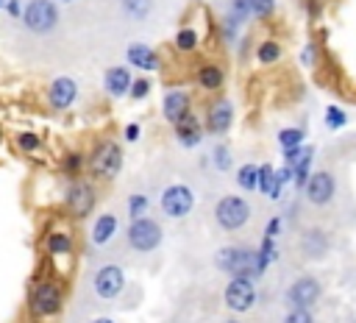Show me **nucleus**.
Here are the masks:
<instances>
[{
  "mask_svg": "<svg viewBox=\"0 0 356 323\" xmlns=\"http://www.w3.org/2000/svg\"><path fill=\"white\" fill-rule=\"evenodd\" d=\"M0 8H6V0H0Z\"/></svg>",
  "mask_w": 356,
  "mask_h": 323,
  "instance_id": "49",
  "label": "nucleus"
},
{
  "mask_svg": "<svg viewBox=\"0 0 356 323\" xmlns=\"http://www.w3.org/2000/svg\"><path fill=\"white\" fill-rule=\"evenodd\" d=\"M303 142H306V131L298 128V125H289V128H281V131H278V148H281V150L300 148Z\"/></svg>",
  "mask_w": 356,
  "mask_h": 323,
  "instance_id": "30",
  "label": "nucleus"
},
{
  "mask_svg": "<svg viewBox=\"0 0 356 323\" xmlns=\"http://www.w3.org/2000/svg\"><path fill=\"white\" fill-rule=\"evenodd\" d=\"M122 139L128 142V145H136L139 139H142V123H125V128H122Z\"/></svg>",
  "mask_w": 356,
  "mask_h": 323,
  "instance_id": "40",
  "label": "nucleus"
},
{
  "mask_svg": "<svg viewBox=\"0 0 356 323\" xmlns=\"http://www.w3.org/2000/svg\"><path fill=\"white\" fill-rule=\"evenodd\" d=\"M147 209H150V198H147L145 192H131V195H128V200H125V212H128L131 220L145 217Z\"/></svg>",
  "mask_w": 356,
  "mask_h": 323,
  "instance_id": "32",
  "label": "nucleus"
},
{
  "mask_svg": "<svg viewBox=\"0 0 356 323\" xmlns=\"http://www.w3.org/2000/svg\"><path fill=\"white\" fill-rule=\"evenodd\" d=\"M273 178H275V167H273V164H259V181H256V192L270 195V189H273Z\"/></svg>",
  "mask_w": 356,
  "mask_h": 323,
  "instance_id": "38",
  "label": "nucleus"
},
{
  "mask_svg": "<svg viewBox=\"0 0 356 323\" xmlns=\"http://www.w3.org/2000/svg\"><path fill=\"white\" fill-rule=\"evenodd\" d=\"M248 220H250V203L242 195H222L214 203V223H217V228L234 234V231L245 228Z\"/></svg>",
  "mask_w": 356,
  "mask_h": 323,
  "instance_id": "5",
  "label": "nucleus"
},
{
  "mask_svg": "<svg viewBox=\"0 0 356 323\" xmlns=\"http://www.w3.org/2000/svg\"><path fill=\"white\" fill-rule=\"evenodd\" d=\"M195 3H203V0H195Z\"/></svg>",
  "mask_w": 356,
  "mask_h": 323,
  "instance_id": "50",
  "label": "nucleus"
},
{
  "mask_svg": "<svg viewBox=\"0 0 356 323\" xmlns=\"http://www.w3.org/2000/svg\"><path fill=\"white\" fill-rule=\"evenodd\" d=\"M92 290L100 301H114L122 290H125V270L120 265H103L95 270L92 278Z\"/></svg>",
  "mask_w": 356,
  "mask_h": 323,
  "instance_id": "12",
  "label": "nucleus"
},
{
  "mask_svg": "<svg viewBox=\"0 0 356 323\" xmlns=\"http://www.w3.org/2000/svg\"><path fill=\"white\" fill-rule=\"evenodd\" d=\"M222 301L231 312L242 315V312H250L253 304H256V284L253 278H245V276H234L228 278L225 290H222Z\"/></svg>",
  "mask_w": 356,
  "mask_h": 323,
  "instance_id": "10",
  "label": "nucleus"
},
{
  "mask_svg": "<svg viewBox=\"0 0 356 323\" xmlns=\"http://www.w3.org/2000/svg\"><path fill=\"white\" fill-rule=\"evenodd\" d=\"M14 145H17V150L19 153H39L42 150V136L36 134V131H17L14 134Z\"/></svg>",
  "mask_w": 356,
  "mask_h": 323,
  "instance_id": "29",
  "label": "nucleus"
},
{
  "mask_svg": "<svg viewBox=\"0 0 356 323\" xmlns=\"http://www.w3.org/2000/svg\"><path fill=\"white\" fill-rule=\"evenodd\" d=\"M231 125H234V103L228 97H217L203 114V128L211 136H225Z\"/></svg>",
  "mask_w": 356,
  "mask_h": 323,
  "instance_id": "13",
  "label": "nucleus"
},
{
  "mask_svg": "<svg viewBox=\"0 0 356 323\" xmlns=\"http://www.w3.org/2000/svg\"><path fill=\"white\" fill-rule=\"evenodd\" d=\"M314 61H317V47H314V42H306L303 50H300V64L303 67H314Z\"/></svg>",
  "mask_w": 356,
  "mask_h": 323,
  "instance_id": "42",
  "label": "nucleus"
},
{
  "mask_svg": "<svg viewBox=\"0 0 356 323\" xmlns=\"http://www.w3.org/2000/svg\"><path fill=\"white\" fill-rule=\"evenodd\" d=\"M214 267L220 273H225L228 278L234 276H245V278H261L259 265H256V248L250 245H222L214 253Z\"/></svg>",
  "mask_w": 356,
  "mask_h": 323,
  "instance_id": "1",
  "label": "nucleus"
},
{
  "mask_svg": "<svg viewBox=\"0 0 356 323\" xmlns=\"http://www.w3.org/2000/svg\"><path fill=\"white\" fill-rule=\"evenodd\" d=\"M312 159H314V145H303L300 159L295 164H289L292 167V187L295 189H303L306 187V181L312 175Z\"/></svg>",
  "mask_w": 356,
  "mask_h": 323,
  "instance_id": "23",
  "label": "nucleus"
},
{
  "mask_svg": "<svg viewBox=\"0 0 356 323\" xmlns=\"http://www.w3.org/2000/svg\"><path fill=\"white\" fill-rule=\"evenodd\" d=\"M222 323H242V320H239V317H225Z\"/></svg>",
  "mask_w": 356,
  "mask_h": 323,
  "instance_id": "46",
  "label": "nucleus"
},
{
  "mask_svg": "<svg viewBox=\"0 0 356 323\" xmlns=\"http://www.w3.org/2000/svg\"><path fill=\"white\" fill-rule=\"evenodd\" d=\"M320 295H323V284L317 281V276H309L306 273V276H298L286 287L284 301H286L289 309H312L320 301Z\"/></svg>",
  "mask_w": 356,
  "mask_h": 323,
  "instance_id": "9",
  "label": "nucleus"
},
{
  "mask_svg": "<svg viewBox=\"0 0 356 323\" xmlns=\"http://www.w3.org/2000/svg\"><path fill=\"white\" fill-rule=\"evenodd\" d=\"M44 253L53 262H58V259H67L70 262L72 253H75V237L70 231H61V228L47 231V237H44Z\"/></svg>",
  "mask_w": 356,
  "mask_h": 323,
  "instance_id": "19",
  "label": "nucleus"
},
{
  "mask_svg": "<svg viewBox=\"0 0 356 323\" xmlns=\"http://www.w3.org/2000/svg\"><path fill=\"white\" fill-rule=\"evenodd\" d=\"M117 231H120V217H117L114 212H100V214L92 220L89 239H92V245L103 248V245H108V242L117 237Z\"/></svg>",
  "mask_w": 356,
  "mask_h": 323,
  "instance_id": "20",
  "label": "nucleus"
},
{
  "mask_svg": "<svg viewBox=\"0 0 356 323\" xmlns=\"http://www.w3.org/2000/svg\"><path fill=\"white\" fill-rule=\"evenodd\" d=\"M6 14L19 19L22 17V0H6Z\"/></svg>",
  "mask_w": 356,
  "mask_h": 323,
  "instance_id": "44",
  "label": "nucleus"
},
{
  "mask_svg": "<svg viewBox=\"0 0 356 323\" xmlns=\"http://www.w3.org/2000/svg\"><path fill=\"white\" fill-rule=\"evenodd\" d=\"M211 164H214L217 173H228L234 167V153H231V148L225 142H217L211 148Z\"/></svg>",
  "mask_w": 356,
  "mask_h": 323,
  "instance_id": "31",
  "label": "nucleus"
},
{
  "mask_svg": "<svg viewBox=\"0 0 356 323\" xmlns=\"http://www.w3.org/2000/svg\"><path fill=\"white\" fill-rule=\"evenodd\" d=\"M195 84H197L203 92H220V89L225 86V70H222V64H217V61H203V64H197V70H195Z\"/></svg>",
  "mask_w": 356,
  "mask_h": 323,
  "instance_id": "21",
  "label": "nucleus"
},
{
  "mask_svg": "<svg viewBox=\"0 0 356 323\" xmlns=\"http://www.w3.org/2000/svg\"><path fill=\"white\" fill-rule=\"evenodd\" d=\"M189 111H192V95H189L186 89L172 86V89H167V92L161 95V117H164L170 125L181 123Z\"/></svg>",
  "mask_w": 356,
  "mask_h": 323,
  "instance_id": "15",
  "label": "nucleus"
},
{
  "mask_svg": "<svg viewBox=\"0 0 356 323\" xmlns=\"http://www.w3.org/2000/svg\"><path fill=\"white\" fill-rule=\"evenodd\" d=\"M275 259H278L275 239H273V237H261V242H259V248H256V265H259V273L264 276L267 267H270Z\"/></svg>",
  "mask_w": 356,
  "mask_h": 323,
  "instance_id": "27",
  "label": "nucleus"
},
{
  "mask_svg": "<svg viewBox=\"0 0 356 323\" xmlns=\"http://www.w3.org/2000/svg\"><path fill=\"white\" fill-rule=\"evenodd\" d=\"M56 3H75V0H56Z\"/></svg>",
  "mask_w": 356,
  "mask_h": 323,
  "instance_id": "47",
  "label": "nucleus"
},
{
  "mask_svg": "<svg viewBox=\"0 0 356 323\" xmlns=\"http://www.w3.org/2000/svg\"><path fill=\"white\" fill-rule=\"evenodd\" d=\"M131 81H134V75H131L128 64H111L103 72V92L108 97H125L131 89Z\"/></svg>",
  "mask_w": 356,
  "mask_h": 323,
  "instance_id": "18",
  "label": "nucleus"
},
{
  "mask_svg": "<svg viewBox=\"0 0 356 323\" xmlns=\"http://www.w3.org/2000/svg\"><path fill=\"white\" fill-rule=\"evenodd\" d=\"M125 64L139 70V72H159L161 70V56L147 42H131L125 47Z\"/></svg>",
  "mask_w": 356,
  "mask_h": 323,
  "instance_id": "16",
  "label": "nucleus"
},
{
  "mask_svg": "<svg viewBox=\"0 0 356 323\" xmlns=\"http://www.w3.org/2000/svg\"><path fill=\"white\" fill-rule=\"evenodd\" d=\"M284 323H314L312 309H289L284 315Z\"/></svg>",
  "mask_w": 356,
  "mask_h": 323,
  "instance_id": "41",
  "label": "nucleus"
},
{
  "mask_svg": "<svg viewBox=\"0 0 356 323\" xmlns=\"http://www.w3.org/2000/svg\"><path fill=\"white\" fill-rule=\"evenodd\" d=\"M120 6L128 19H145L153 11V0H120Z\"/></svg>",
  "mask_w": 356,
  "mask_h": 323,
  "instance_id": "33",
  "label": "nucleus"
},
{
  "mask_svg": "<svg viewBox=\"0 0 356 323\" xmlns=\"http://www.w3.org/2000/svg\"><path fill=\"white\" fill-rule=\"evenodd\" d=\"M0 145H3V128H0Z\"/></svg>",
  "mask_w": 356,
  "mask_h": 323,
  "instance_id": "48",
  "label": "nucleus"
},
{
  "mask_svg": "<svg viewBox=\"0 0 356 323\" xmlns=\"http://www.w3.org/2000/svg\"><path fill=\"white\" fill-rule=\"evenodd\" d=\"M286 184H292V167L289 164H281L278 170H275V178H273V189H270V200H278L281 195H284V189H286Z\"/></svg>",
  "mask_w": 356,
  "mask_h": 323,
  "instance_id": "34",
  "label": "nucleus"
},
{
  "mask_svg": "<svg viewBox=\"0 0 356 323\" xmlns=\"http://www.w3.org/2000/svg\"><path fill=\"white\" fill-rule=\"evenodd\" d=\"M95 203H97V189H95L92 181L72 178L67 184V189H64V209H67L70 217H75V220L89 217L92 209H95Z\"/></svg>",
  "mask_w": 356,
  "mask_h": 323,
  "instance_id": "7",
  "label": "nucleus"
},
{
  "mask_svg": "<svg viewBox=\"0 0 356 323\" xmlns=\"http://www.w3.org/2000/svg\"><path fill=\"white\" fill-rule=\"evenodd\" d=\"M86 170V156L81 150H67L61 156V173L72 181V178H81V173Z\"/></svg>",
  "mask_w": 356,
  "mask_h": 323,
  "instance_id": "26",
  "label": "nucleus"
},
{
  "mask_svg": "<svg viewBox=\"0 0 356 323\" xmlns=\"http://www.w3.org/2000/svg\"><path fill=\"white\" fill-rule=\"evenodd\" d=\"M122 164H125V153L114 139H103L86 156V170L92 173V178H100V181H114L122 173Z\"/></svg>",
  "mask_w": 356,
  "mask_h": 323,
  "instance_id": "3",
  "label": "nucleus"
},
{
  "mask_svg": "<svg viewBox=\"0 0 356 323\" xmlns=\"http://www.w3.org/2000/svg\"><path fill=\"white\" fill-rule=\"evenodd\" d=\"M281 226H284V220H281L278 214H275V217H270V220H267V226H264V237H273V239H275V237L281 234Z\"/></svg>",
  "mask_w": 356,
  "mask_h": 323,
  "instance_id": "43",
  "label": "nucleus"
},
{
  "mask_svg": "<svg viewBox=\"0 0 356 323\" xmlns=\"http://www.w3.org/2000/svg\"><path fill=\"white\" fill-rule=\"evenodd\" d=\"M64 309V290L53 278H39L28 290V312L33 320H50Z\"/></svg>",
  "mask_w": 356,
  "mask_h": 323,
  "instance_id": "2",
  "label": "nucleus"
},
{
  "mask_svg": "<svg viewBox=\"0 0 356 323\" xmlns=\"http://www.w3.org/2000/svg\"><path fill=\"white\" fill-rule=\"evenodd\" d=\"M300 251L306 259H323L328 253V234L320 226H309L300 234Z\"/></svg>",
  "mask_w": 356,
  "mask_h": 323,
  "instance_id": "22",
  "label": "nucleus"
},
{
  "mask_svg": "<svg viewBox=\"0 0 356 323\" xmlns=\"http://www.w3.org/2000/svg\"><path fill=\"white\" fill-rule=\"evenodd\" d=\"M323 123H325L328 131H339V128L348 125V111L339 109V106H325V117H323Z\"/></svg>",
  "mask_w": 356,
  "mask_h": 323,
  "instance_id": "36",
  "label": "nucleus"
},
{
  "mask_svg": "<svg viewBox=\"0 0 356 323\" xmlns=\"http://www.w3.org/2000/svg\"><path fill=\"white\" fill-rule=\"evenodd\" d=\"M197 45H200V33H197L192 25H181V28L175 31V36H172V47H175L178 53H195Z\"/></svg>",
  "mask_w": 356,
  "mask_h": 323,
  "instance_id": "25",
  "label": "nucleus"
},
{
  "mask_svg": "<svg viewBox=\"0 0 356 323\" xmlns=\"http://www.w3.org/2000/svg\"><path fill=\"white\" fill-rule=\"evenodd\" d=\"M159 209L170 220H184L195 209V192L186 184H170L159 195Z\"/></svg>",
  "mask_w": 356,
  "mask_h": 323,
  "instance_id": "8",
  "label": "nucleus"
},
{
  "mask_svg": "<svg viewBox=\"0 0 356 323\" xmlns=\"http://www.w3.org/2000/svg\"><path fill=\"white\" fill-rule=\"evenodd\" d=\"M250 3V14L256 19H270L275 14V0H248Z\"/></svg>",
  "mask_w": 356,
  "mask_h": 323,
  "instance_id": "39",
  "label": "nucleus"
},
{
  "mask_svg": "<svg viewBox=\"0 0 356 323\" xmlns=\"http://www.w3.org/2000/svg\"><path fill=\"white\" fill-rule=\"evenodd\" d=\"M284 58V45L278 42V39H261L259 45H256V61L261 64V67H273V64H278Z\"/></svg>",
  "mask_w": 356,
  "mask_h": 323,
  "instance_id": "24",
  "label": "nucleus"
},
{
  "mask_svg": "<svg viewBox=\"0 0 356 323\" xmlns=\"http://www.w3.org/2000/svg\"><path fill=\"white\" fill-rule=\"evenodd\" d=\"M125 239H128L131 251H136V253H153L161 245V239H164V228H161L159 220H153V217L145 214V217H136V220L128 223Z\"/></svg>",
  "mask_w": 356,
  "mask_h": 323,
  "instance_id": "6",
  "label": "nucleus"
},
{
  "mask_svg": "<svg viewBox=\"0 0 356 323\" xmlns=\"http://www.w3.org/2000/svg\"><path fill=\"white\" fill-rule=\"evenodd\" d=\"M225 17H231L236 25H245V22L253 17V14H250V3H248V0H231Z\"/></svg>",
  "mask_w": 356,
  "mask_h": 323,
  "instance_id": "37",
  "label": "nucleus"
},
{
  "mask_svg": "<svg viewBox=\"0 0 356 323\" xmlns=\"http://www.w3.org/2000/svg\"><path fill=\"white\" fill-rule=\"evenodd\" d=\"M19 19H22V25H25L28 33H33V36H50L58 28L61 14H58L56 0H31V3H25Z\"/></svg>",
  "mask_w": 356,
  "mask_h": 323,
  "instance_id": "4",
  "label": "nucleus"
},
{
  "mask_svg": "<svg viewBox=\"0 0 356 323\" xmlns=\"http://www.w3.org/2000/svg\"><path fill=\"white\" fill-rule=\"evenodd\" d=\"M334 192H337V178L328 173V170H317L309 175L306 187H303V195L312 206H325L334 200Z\"/></svg>",
  "mask_w": 356,
  "mask_h": 323,
  "instance_id": "14",
  "label": "nucleus"
},
{
  "mask_svg": "<svg viewBox=\"0 0 356 323\" xmlns=\"http://www.w3.org/2000/svg\"><path fill=\"white\" fill-rule=\"evenodd\" d=\"M172 136H175V142H178L184 150H195V148H200V142H203V136H206V128H203L200 117H197L195 111H189L181 123L172 125Z\"/></svg>",
  "mask_w": 356,
  "mask_h": 323,
  "instance_id": "17",
  "label": "nucleus"
},
{
  "mask_svg": "<svg viewBox=\"0 0 356 323\" xmlns=\"http://www.w3.org/2000/svg\"><path fill=\"white\" fill-rule=\"evenodd\" d=\"M89 323H114V317H108V315H100V317H95V320H89Z\"/></svg>",
  "mask_w": 356,
  "mask_h": 323,
  "instance_id": "45",
  "label": "nucleus"
},
{
  "mask_svg": "<svg viewBox=\"0 0 356 323\" xmlns=\"http://www.w3.org/2000/svg\"><path fill=\"white\" fill-rule=\"evenodd\" d=\"M44 100L53 111H70L78 100V81L72 75H56L44 89Z\"/></svg>",
  "mask_w": 356,
  "mask_h": 323,
  "instance_id": "11",
  "label": "nucleus"
},
{
  "mask_svg": "<svg viewBox=\"0 0 356 323\" xmlns=\"http://www.w3.org/2000/svg\"><path fill=\"white\" fill-rule=\"evenodd\" d=\"M256 181H259V164L245 162L242 167H236V187L245 192H256Z\"/></svg>",
  "mask_w": 356,
  "mask_h": 323,
  "instance_id": "28",
  "label": "nucleus"
},
{
  "mask_svg": "<svg viewBox=\"0 0 356 323\" xmlns=\"http://www.w3.org/2000/svg\"><path fill=\"white\" fill-rule=\"evenodd\" d=\"M150 92H153V81H150L147 75H134L131 89H128V97H131V100H147Z\"/></svg>",
  "mask_w": 356,
  "mask_h": 323,
  "instance_id": "35",
  "label": "nucleus"
}]
</instances>
